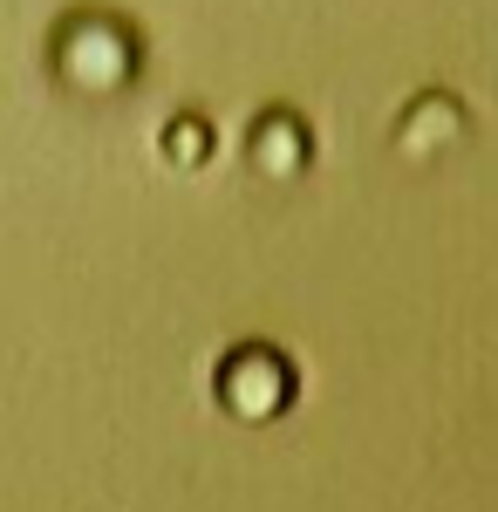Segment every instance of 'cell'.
<instances>
[{
  "label": "cell",
  "instance_id": "1",
  "mask_svg": "<svg viewBox=\"0 0 498 512\" xmlns=\"http://www.w3.org/2000/svg\"><path fill=\"white\" fill-rule=\"evenodd\" d=\"M212 396L239 424H273V417L294 410V362L280 349H267V342H246L212 369Z\"/></svg>",
  "mask_w": 498,
  "mask_h": 512
},
{
  "label": "cell",
  "instance_id": "2",
  "mask_svg": "<svg viewBox=\"0 0 498 512\" xmlns=\"http://www.w3.org/2000/svg\"><path fill=\"white\" fill-rule=\"evenodd\" d=\"M246 158L260 178H294L307 164V130L294 110H267V117L253 123V137H246Z\"/></svg>",
  "mask_w": 498,
  "mask_h": 512
},
{
  "label": "cell",
  "instance_id": "3",
  "mask_svg": "<svg viewBox=\"0 0 498 512\" xmlns=\"http://www.w3.org/2000/svg\"><path fill=\"white\" fill-rule=\"evenodd\" d=\"M458 130H464V117H458V103H451V96H417V103L403 110L396 144H403L410 158H430V137H437V144H451Z\"/></svg>",
  "mask_w": 498,
  "mask_h": 512
},
{
  "label": "cell",
  "instance_id": "4",
  "mask_svg": "<svg viewBox=\"0 0 498 512\" xmlns=\"http://www.w3.org/2000/svg\"><path fill=\"white\" fill-rule=\"evenodd\" d=\"M157 144H164V151H171V158H178V164H185V171H192V164H205V123H198V117L171 123V130H164V137H157Z\"/></svg>",
  "mask_w": 498,
  "mask_h": 512
}]
</instances>
